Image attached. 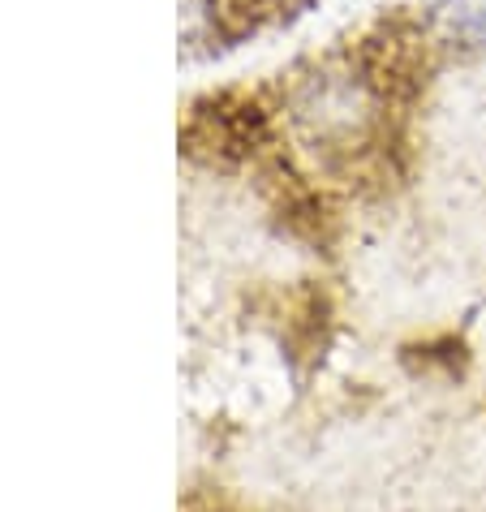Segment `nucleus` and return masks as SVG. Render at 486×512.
<instances>
[{"mask_svg": "<svg viewBox=\"0 0 486 512\" xmlns=\"http://www.w3.org/2000/svg\"><path fill=\"white\" fill-rule=\"evenodd\" d=\"M426 31L439 48H452L461 56L486 52V0H435Z\"/></svg>", "mask_w": 486, "mask_h": 512, "instance_id": "obj_1", "label": "nucleus"}]
</instances>
